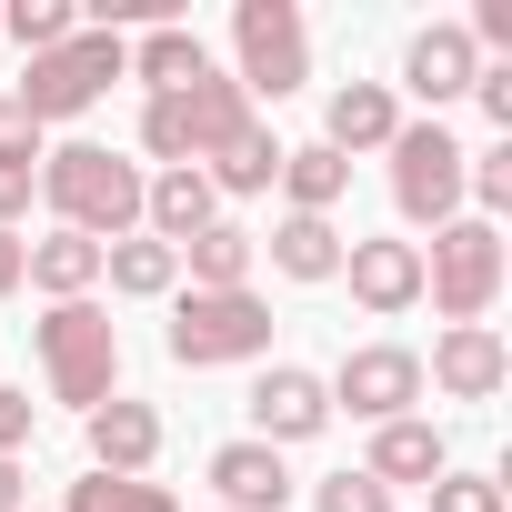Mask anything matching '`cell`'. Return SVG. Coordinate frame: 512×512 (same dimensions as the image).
Segmentation results:
<instances>
[{"instance_id":"10","label":"cell","mask_w":512,"mask_h":512,"mask_svg":"<svg viewBox=\"0 0 512 512\" xmlns=\"http://www.w3.org/2000/svg\"><path fill=\"white\" fill-rule=\"evenodd\" d=\"M322 432H332V392H322V372L272 362L262 382H251V442L292 452V442H322Z\"/></svg>"},{"instance_id":"32","label":"cell","mask_w":512,"mask_h":512,"mask_svg":"<svg viewBox=\"0 0 512 512\" xmlns=\"http://www.w3.org/2000/svg\"><path fill=\"white\" fill-rule=\"evenodd\" d=\"M31 201H41V171L0 161V231H21V221H31Z\"/></svg>"},{"instance_id":"27","label":"cell","mask_w":512,"mask_h":512,"mask_svg":"<svg viewBox=\"0 0 512 512\" xmlns=\"http://www.w3.org/2000/svg\"><path fill=\"white\" fill-rule=\"evenodd\" d=\"M312 512H392V492L372 472H322L312 482Z\"/></svg>"},{"instance_id":"19","label":"cell","mask_w":512,"mask_h":512,"mask_svg":"<svg viewBox=\"0 0 512 512\" xmlns=\"http://www.w3.org/2000/svg\"><path fill=\"white\" fill-rule=\"evenodd\" d=\"M262 251H272V272L282 282H342V221H312V211H282L272 231H262Z\"/></svg>"},{"instance_id":"2","label":"cell","mask_w":512,"mask_h":512,"mask_svg":"<svg viewBox=\"0 0 512 512\" xmlns=\"http://www.w3.org/2000/svg\"><path fill=\"white\" fill-rule=\"evenodd\" d=\"M31 342H41V382H51V402H71L81 422L121 392V322H111L101 302H51V312L31 322Z\"/></svg>"},{"instance_id":"20","label":"cell","mask_w":512,"mask_h":512,"mask_svg":"<svg viewBox=\"0 0 512 512\" xmlns=\"http://www.w3.org/2000/svg\"><path fill=\"white\" fill-rule=\"evenodd\" d=\"M211 221H221V201H211V181H201V171H151V181H141V231H151V241H171V251H181V241H191V231H211Z\"/></svg>"},{"instance_id":"16","label":"cell","mask_w":512,"mask_h":512,"mask_svg":"<svg viewBox=\"0 0 512 512\" xmlns=\"http://www.w3.org/2000/svg\"><path fill=\"white\" fill-rule=\"evenodd\" d=\"M282 151H292V141H272V121L251 111L231 141H211V151H201V181H211V201H251V191H272V181H282Z\"/></svg>"},{"instance_id":"35","label":"cell","mask_w":512,"mask_h":512,"mask_svg":"<svg viewBox=\"0 0 512 512\" xmlns=\"http://www.w3.org/2000/svg\"><path fill=\"white\" fill-rule=\"evenodd\" d=\"M121 512H181V502H171L161 482H121Z\"/></svg>"},{"instance_id":"26","label":"cell","mask_w":512,"mask_h":512,"mask_svg":"<svg viewBox=\"0 0 512 512\" xmlns=\"http://www.w3.org/2000/svg\"><path fill=\"white\" fill-rule=\"evenodd\" d=\"M71 31H81V11H71V0H11V11H0V41H21L31 61H41V51H61Z\"/></svg>"},{"instance_id":"15","label":"cell","mask_w":512,"mask_h":512,"mask_svg":"<svg viewBox=\"0 0 512 512\" xmlns=\"http://www.w3.org/2000/svg\"><path fill=\"white\" fill-rule=\"evenodd\" d=\"M81 432H91V472H111V482H141V472L161 462V412L131 402V392H111Z\"/></svg>"},{"instance_id":"30","label":"cell","mask_w":512,"mask_h":512,"mask_svg":"<svg viewBox=\"0 0 512 512\" xmlns=\"http://www.w3.org/2000/svg\"><path fill=\"white\" fill-rule=\"evenodd\" d=\"M0 161H21V171H41V121L0 91Z\"/></svg>"},{"instance_id":"3","label":"cell","mask_w":512,"mask_h":512,"mask_svg":"<svg viewBox=\"0 0 512 512\" xmlns=\"http://www.w3.org/2000/svg\"><path fill=\"white\" fill-rule=\"evenodd\" d=\"M502 272H512L502 221H472V211H452V221L432 231V251H422V302L442 312V332H452V322H482V312L502 302Z\"/></svg>"},{"instance_id":"23","label":"cell","mask_w":512,"mask_h":512,"mask_svg":"<svg viewBox=\"0 0 512 512\" xmlns=\"http://www.w3.org/2000/svg\"><path fill=\"white\" fill-rule=\"evenodd\" d=\"M21 292L91 302V292H101V241H81V231H41V241H31V282H21Z\"/></svg>"},{"instance_id":"8","label":"cell","mask_w":512,"mask_h":512,"mask_svg":"<svg viewBox=\"0 0 512 512\" xmlns=\"http://www.w3.org/2000/svg\"><path fill=\"white\" fill-rule=\"evenodd\" d=\"M382 161H392V211H402L412 231H442V221L462 211V141H452L442 121H402Z\"/></svg>"},{"instance_id":"13","label":"cell","mask_w":512,"mask_h":512,"mask_svg":"<svg viewBox=\"0 0 512 512\" xmlns=\"http://www.w3.org/2000/svg\"><path fill=\"white\" fill-rule=\"evenodd\" d=\"M201 472H211L221 512H292V462H282L272 442H251V432H241V442H221Z\"/></svg>"},{"instance_id":"29","label":"cell","mask_w":512,"mask_h":512,"mask_svg":"<svg viewBox=\"0 0 512 512\" xmlns=\"http://www.w3.org/2000/svg\"><path fill=\"white\" fill-rule=\"evenodd\" d=\"M31 432H41V402H31L21 382H0V462H21V452H31Z\"/></svg>"},{"instance_id":"1","label":"cell","mask_w":512,"mask_h":512,"mask_svg":"<svg viewBox=\"0 0 512 512\" xmlns=\"http://www.w3.org/2000/svg\"><path fill=\"white\" fill-rule=\"evenodd\" d=\"M141 161H121L111 141H61V151H41V201L61 211V231H81V241H131L141 231Z\"/></svg>"},{"instance_id":"28","label":"cell","mask_w":512,"mask_h":512,"mask_svg":"<svg viewBox=\"0 0 512 512\" xmlns=\"http://www.w3.org/2000/svg\"><path fill=\"white\" fill-rule=\"evenodd\" d=\"M432 512H512V502H502L492 472H442V482H432Z\"/></svg>"},{"instance_id":"31","label":"cell","mask_w":512,"mask_h":512,"mask_svg":"<svg viewBox=\"0 0 512 512\" xmlns=\"http://www.w3.org/2000/svg\"><path fill=\"white\" fill-rule=\"evenodd\" d=\"M472 101H482V121L512 141V61H482V71H472Z\"/></svg>"},{"instance_id":"25","label":"cell","mask_w":512,"mask_h":512,"mask_svg":"<svg viewBox=\"0 0 512 512\" xmlns=\"http://www.w3.org/2000/svg\"><path fill=\"white\" fill-rule=\"evenodd\" d=\"M342 191H352V161H342V151H322V141L282 151V201H292V211L332 221V211H342Z\"/></svg>"},{"instance_id":"7","label":"cell","mask_w":512,"mask_h":512,"mask_svg":"<svg viewBox=\"0 0 512 512\" xmlns=\"http://www.w3.org/2000/svg\"><path fill=\"white\" fill-rule=\"evenodd\" d=\"M272 352V302L262 292H181L171 302V362L211 372V362H262Z\"/></svg>"},{"instance_id":"22","label":"cell","mask_w":512,"mask_h":512,"mask_svg":"<svg viewBox=\"0 0 512 512\" xmlns=\"http://www.w3.org/2000/svg\"><path fill=\"white\" fill-rule=\"evenodd\" d=\"M101 282H111L121 302H171V292H181V251L151 241V231H131V241L101 251Z\"/></svg>"},{"instance_id":"34","label":"cell","mask_w":512,"mask_h":512,"mask_svg":"<svg viewBox=\"0 0 512 512\" xmlns=\"http://www.w3.org/2000/svg\"><path fill=\"white\" fill-rule=\"evenodd\" d=\"M0 512H31V462H0Z\"/></svg>"},{"instance_id":"5","label":"cell","mask_w":512,"mask_h":512,"mask_svg":"<svg viewBox=\"0 0 512 512\" xmlns=\"http://www.w3.org/2000/svg\"><path fill=\"white\" fill-rule=\"evenodd\" d=\"M241 121H251L241 81H231V71H201L191 91H161V101H141V151H151L161 171H201V151H211V141H231Z\"/></svg>"},{"instance_id":"24","label":"cell","mask_w":512,"mask_h":512,"mask_svg":"<svg viewBox=\"0 0 512 512\" xmlns=\"http://www.w3.org/2000/svg\"><path fill=\"white\" fill-rule=\"evenodd\" d=\"M201 71H211V51H201V31H181V21H161V31L131 41V81H151V101H161V91H191Z\"/></svg>"},{"instance_id":"18","label":"cell","mask_w":512,"mask_h":512,"mask_svg":"<svg viewBox=\"0 0 512 512\" xmlns=\"http://www.w3.org/2000/svg\"><path fill=\"white\" fill-rule=\"evenodd\" d=\"M362 472H372L382 492H412V482L432 492V482L452 472V442H442L422 412H402V422H382V432H372V462H362Z\"/></svg>"},{"instance_id":"33","label":"cell","mask_w":512,"mask_h":512,"mask_svg":"<svg viewBox=\"0 0 512 512\" xmlns=\"http://www.w3.org/2000/svg\"><path fill=\"white\" fill-rule=\"evenodd\" d=\"M21 282H31V241H21V231H0V302H11Z\"/></svg>"},{"instance_id":"4","label":"cell","mask_w":512,"mask_h":512,"mask_svg":"<svg viewBox=\"0 0 512 512\" xmlns=\"http://www.w3.org/2000/svg\"><path fill=\"white\" fill-rule=\"evenodd\" d=\"M111 81H131V41H121V31H91V21H81V31L61 41V51H41V61H31V71L11 81V101H21V111H31L41 131H51V121H81V111H91V101H101Z\"/></svg>"},{"instance_id":"6","label":"cell","mask_w":512,"mask_h":512,"mask_svg":"<svg viewBox=\"0 0 512 512\" xmlns=\"http://www.w3.org/2000/svg\"><path fill=\"white\" fill-rule=\"evenodd\" d=\"M231 81H241V101H292L312 81L302 0H241L231 11Z\"/></svg>"},{"instance_id":"21","label":"cell","mask_w":512,"mask_h":512,"mask_svg":"<svg viewBox=\"0 0 512 512\" xmlns=\"http://www.w3.org/2000/svg\"><path fill=\"white\" fill-rule=\"evenodd\" d=\"M251 262H262V231H241V221H211V231L181 241L191 292H251Z\"/></svg>"},{"instance_id":"12","label":"cell","mask_w":512,"mask_h":512,"mask_svg":"<svg viewBox=\"0 0 512 512\" xmlns=\"http://www.w3.org/2000/svg\"><path fill=\"white\" fill-rule=\"evenodd\" d=\"M342 282H352V302L372 322H402L422 302V241H352L342 251Z\"/></svg>"},{"instance_id":"17","label":"cell","mask_w":512,"mask_h":512,"mask_svg":"<svg viewBox=\"0 0 512 512\" xmlns=\"http://www.w3.org/2000/svg\"><path fill=\"white\" fill-rule=\"evenodd\" d=\"M392 131H402V101H392V81H342L332 101H322V151H392Z\"/></svg>"},{"instance_id":"14","label":"cell","mask_w":512,"mask_h":512,"mask_svg":"<svg viewBox=\"0 0 512 512\" xmlns=\"http://www.w3.org/2000/svg\"><path fill=\"white\" fill-rule=\"evenodd\" d=\"M472 71H482V51L462 41V21H432V31H412V51H402V91L432 101V121H442V101H472Z\"/></svg>"},{"instance_id":"9","label":"cell","mask_w":512,"mask_h":512,"mask_svg":"<svg viewBox=\"0 0 512 512\" xmlns=\"http://www.w3.org/2000/svg\"><path fill=\"white\" fill-rule=\"evenodd\" d=\"M322 392H332V412H352V422H402L412 402H422V352H402V342H352L332 372H322Z\"/></svg>"},{"instance_id":"11","label":"cell","mask_w":512,"mask_h":512,"mask_svg":"<svg viewBox=\"0 0 512 512\" xmlns=\"http://www.w3.org/2000/svg\"><path fill=\"white\" fill-rule=\"evenodd\" d=\"M502 382H512V352H502L492 322H452L422 362V392H452V402H492Z\"/></svg>"}]
</instances>
